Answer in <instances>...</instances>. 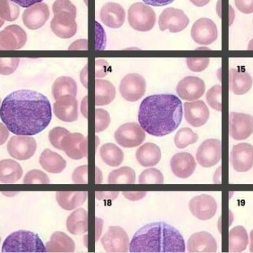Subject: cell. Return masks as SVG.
Returning <instances> with one entry per match:
<instances>
[{"label":"cell","mask_w":253,"mask_h":253,"mask_svg":"<svg viewBox=\"0 0 253 253\" xmlns=\"http://www.w3.org/2000/svg\"><path fill=\"white\" fill-rule=\"evenodd\" d=\"M207 103L210 107L217 112L221 111V86L215 85L211 87L206 95Z\"/></svg>","instance_id":"cell-41"},{"label":"cell","mask_w":253,"mask_h":253,"mask_svg":"<svg viewBox=\"0 0 253 253\" xmlns=\"http://www.w3.org/2000/svg\"><path fill=\"white\" fill-rule=\"evenodd\" d=\"M21 166L11 159L0 161V182L2 183H14L23 176Z\"/></svg>","instance_id":"cell-32"},{"label":"cell","mask_w":253,"mask_h":253,"mask_svg":"<svg viewBox=\"0 0 253 253\" xmlns=\"http://www.w3.org/2000/svg\"><path fill=\"white\" fill-rule=\"evenodd\" d=\"M182 119V102L174 94L149 96L139 107V124L146 132L155 137L171 134L178 128Z\"/></svg>","instance_id":"cell-2"},{"label":"cell","mask_w":253,"mask_h":253,"mask_svg":"<svg viewBox=\"0 0 253 253\" xmlns=\"http://www.w3.org/2000/svg\"><path fill=\"white\" fill-rule=\"evenodd\" d=\"M100 155L105 164L109 167H119L124 159L123 151L113 143H106L100 147Z\"/></svg>","instance_id":"cell-36"},{"label":"cell","mask_w":253,"mask_h":253,"mask_svg":"<svg viewBox=\"0 0 253 253\" xmlns=\"http://www.w3.org/2000/svg\"><path fill=\"white\" fill-rule=\"evenodd\" d=\"M251 75L247 72L230 69L229 71V86L231 91L237 95L247 94L253 86Z\"/></svg>","instance_id":"cell-27"},{"label":"cell","mask_w":253,"mask_h":253,"mask_svg":"<svg viewBox=\"0 0 253 253\" xmlns=\"http://www.w3.org/2000/svg\"><path fill=\"white\" fill-rule=\"evenodd\" d=\"M146 83L144 78L137 73L126 75L121 82L120 92L127 101L136 102L144 96Z\"/></svg>","instance_id":"cell-8"},{"label":"cell","mask_w":253,"mask_h":253,"mask_svg":"<svg viewBox=\"0 0 253 253\" xmlns=\"http://www.w3.org/2000/svg\"><path fill=\"white\" fill-rule=\"evenodd\" d=\"M229 251L231 253H241L247 248L249 243L248 234L245 228L237 226L229 232Z\"/></svg>","instance_id":"cell-35"},{"label":"cell","mask_w":253,"mask_h":253,"mask_svg":"<svg viewBox=\"0 0 253 253\" xmlns=\"http://www.w3.org/2000/svg\"><path fill=\"white\" fill-rule=\"evenodd\" d=\"M68 231L72 235H81L88 231V213L84 209L74 211L66 220Z\"/></svg>","instance_id":"cell-30"},{"label":"cell","mask_w":253,"mask_h":253,"mask_svg":"<svg viewBox=\"0 0 253 253\" xmlns=\"http://www.w3.org/2000/svg\"><path fill=\"white\" fill-rule=\"evenodd\" d=\"M51 22V31L57 37L63 39H69L75 36L78 31L77 14L67 11H59L54 13Z\"/></svg>","instance_id":"cell-12"},{"label":"cell","mask_w":253,"mask_h":253,"mask_svg":"<svg viewBox=\"0 0 253 253\" xmlns=\"http://www.w3.org/2000/svg\"><path fill=\"white\" fill-rule=\"evenodd\" d=\"M137 162L144 167L158 165L161 159V151L158 145L146 143L140 146L136 152Z\"/></svg>","instance_id":"cell-26"},{"label":"cell","mask_w":253,"mask_h":253,"mask_svg":"<svg viewBox=\"0 0 253 253\" xmlns=\"http://www.w3.org/2000/svg\"><path fill=\"white\" fill-rule=\"evenodd\" d=\"M69 130L63 127H55V128L51 129L48 134V138H49L50 143L56 149L60 150V142L63 139V136Z\"/></svg>","instance_id":"cell-45"},{"label":"cell","mask_w":253,"mask_h":253,"mask_svg":"<svg viewBox=\"0 0 253 253\" xmlns=\"http://www.w3.org/2000/svg\"><path fill=\"white\" fill-rule=\"evenodd\" d=\"M53 12L59 11H67L77 14V8L70 0H56L52 7Z\"/></svg>","instance_id":"cell-47"},{"label":"cell","mask_w":253,"mask_h":253,"mask_svg":"<svg viewBox=\"0 0 253 253\" xmlns=\"http://www.w3.org/2000/svg\"><path fill=\"white\" fill-rule=\"evenodd\" d=\"M45 247L48 253H73L75 251V241L63 232L52 234Z\"/></svg>","instance_id":"cell-28"},{"label":"cell","mask_w":253,"mask_h":253,"mask_svg":"<svg viewBox=\"0 0 253 253\" xmlns=\"http://www.w3.org/2000/svg\"><path fill=\"white\" fill-rule=\"evenodd\" d=\"M100 17L105 26L111 29H119L125 23V10L120 4L108 2L102 7Z\"/></svg>","instance_id":"cell-25"},{"label":"cell","mask_w":253,"mask_h":253,"mask_svg":"<svg viewBox=\"0 0 253 253\" xmlns=\"http://www.w3.org/2000/svg\"><path fill=\"white\" fill-rule=\"evenodd\" d=\"M174 144L178 149H184L198 140V135L191 128H180L174 136Z\"/></svg>","instance_id":"cell-38"},{"label":"cell","mask_w":253,"mask_h":253,"mask_svg":"<svg viewBox=\"0 0 253 253\" xmlns=\"http://www.w3.org/2000/svg\"><path fill=\"white\" fill-rule=\"evenodd\" d=\"M111 119L109 112L104 109H97L95 110V132H101L109 127Z\"/></svg>","instance_id":"cell-43"},{"label":"cell","mask_w":253,"mask_h":253,"mask_svg":"<svg viewBox=\"0 0 253 253\" xmlns=\"http://www.w3.org/2000/svg\"><path fill=\"white\" fill-rule=\"evenodd\" d=\"M250 251L253 253V229L250 232Z\"/></svg>","instance_id":"cell-52"},{"label":"cell","mask_w":253,"mask_h":253,"mask_svg":"<svg viewBox=\"0 0 253 253\" xmlns=\"http://www.w3.org/2000/svg\"><path fill=\"white\" fill-rule=\"evenodd\" d=\"M217 250V241L214 237L204 231L194 233L187 241V250L189 253H216Z\"/></svg>","instance_id":"cell-24"},{"label":"cell","mask_w":253,"mask_h":253,"mask_svg":"<svg viewBox=\"0 0 253 253\" xmlns=\"http://www.w3.org/2000/svg\"><path fill=\"white\" fill-rule=\"evenodd\" d=\"M78 85L73 78L70 77H60L54 81L52 85V95L57 100L63 96L71 95L76 97Z\"/></svg>","instance_id":"cell-34"},{"label":"cell","mask_w":253,"mask_h":253,"mask_svg":"<svg viewBox=\"0 0 253 253\" xmlns=\"http://www.w3.org/2000/svg\"><path fill=\"white\" fill-rule=\"evenodd\" d=\"M38 234L28 230H19L10 234L2 244V253H46Z\"/></svg>","instance_id":"cell-4"},{"label":"cell","mask_w":253,"mask_h":253,"mask_svg":"<svg viewBox=\"0 0 253 253\" xmlns=\"http://www.w3.org/2000/svg\"><path fill=\"white\" fill-rule=\"evenodd\" d=\"M88 166H82V167H78L74 171L72 174V180L76 183H87L88 182Z\"/></svg>","instance_id":"cell-46"},{"label":"cell","mask_w":253,"mask_h":253,"mask_svg":"<svg viewBox=\"0 0 253 253\" xmlns=\"http://www.w3.org/2000/svg\"><path fill=\"white\" fill-rule=\"evenodd\" d=\"M193 5L197 7L205 6L211 0H189Z\"/></svg>","instance_id":"cell-51"},{"label":"cell","mask_w":253,"mask_h":253,"mask_svg":"<svg viewBox=\"0 0 253 253\" xmlns=\"http://www.w3.org/2000/svg\"><path fill=\"white\" fill-rule=\"evenodd\" d=\"M130 26L137 32H149L156 23V14L151 7L143 2H136L128 10Z\"/></svg>","instance_id":"cell-5"},{"label":"cell","mask_w":253,"mask_h":253,"mask_svg":"<svg viewBox=\"0 0 253 253\" xmlns=\"http://www.w3.org/2000/svg\"><path fill=\"white\" fill-rule=\"evenodd\" d=\"M184 239L174 226L165 222L148 223L134 233L130 253H184Z\"/></svg>","instance_id":"cell-3"},{"label":"cell","mask_w":253,"mask_h":253,"mask_svg":"<svg viewBox=\"0 0 253 253\" xmlns=\"http://www.w3.org/2000/svg\"><path fill=\"white\" fill-rule=\"evenodd\" d=\"M191 36L193 41L199 45H210L217 40V26L210 19H199L192 26Z\"/></svg>","instance_id":"cell-15"},{"label":"cell","mask_w":253,"mask_h":253,"mask_svg":"<svg viewBox=\"0 0 253 253\" xmlns=\"http://www.w3.org/2000/svg\"><path fill=\"white\" fill-rule=\"evenodd\" d=\"M7 149L14 159L26 161L33 157L36 152V140L30 136H13L7 144Z\"/></svg>","instance_id":"cell-10"},{"label":"cell","mask_w":253,"mask_h":253,"mask_svg":"<svg viewBox=\"0 0 253 253\" xmlns=\"http://www.w3.org/2000/svg\"><path fill=\"white\" fill-rule=\"evenodd\" d=\"M189 24V19L182 10L167 8L163 11L158 20L162 32L169 30L171 33H178L184 30Z\"/></svg>","instance_id":"cell-11"},{"label":"cell","mask_w":253,"mask_h":253,"mask_svg":"<svg viewBox=\"0 0 253 253\" xmlns=\"http://www.w3.org/2000/svg\"><path fill=\"white\" fill-rule=\"evenodd\" d=\"M191 213L201 220H210L217 211V204L211 195H203L194 197L189 203Z\"/></svg>","instance_id":"cell-16"},{"label":"cell","mask_w":253,"mask_h":253,"mask_svg":"<svg viewBox=\"0 0 253 253\" xmlns=\"http://www.w3.org/2000/svg\"><path fill=\"white\" fill-rule=\"evenodd\" d=\"M49 8L44 2H39L25 10L23 22L31 30H37L42 27L49 18Z\"/></svg>","instance_id":"cell-20"},{"label":"cell","mask_w":253,"mask_h":253,"mask_svg":"<svg viewBox=\"0 0 253 253\" xmlns=\"http://www.w3.org/2000/svg\"><path fill=\"white\" fill-rule=\"evenodd\" d=\"M184 117L188 124L193 127L205 125L210 118V110L202 100L185 103Z\"/></svg>","instance_id":"cell-22"},{"label":"cell","mask_w":253,"mask_h":253,"mask_svg":"<svg viewBox=\"0 0 253 253\" xmlns=\"http://www.w3.org/2000/svg\"><path fill=\"white\" fill-rule=\"evenodd\" d=\"M115 139L117 143L123 147H137L144 141L146 132L140 124L126 123L121 126L115 131Z\"/></svg>","instance_id":"cell-6"},{"label":"cell","mask_w":253,"mask_h":253,"mask_svg":"<svg viewBox=\"0 0 253 253\" xmlns=\"http://www.w3.org/2000/svg\"><path fill=\"white\" fill-rule=\"evenodd\" d=\"M40 164L45 171L54 174L61 173L66 167V160L49 149H45L41 154Z\"/></svg>","instance_id":"cell-29"},{"label":"cell","mask_w":253,"mask_h":253,"mask_svg":"<svg viewBox=\"0 0 253 253\" xmlns=\"http://www.w3.org/2000/svg\"><path fill=\"white\" fill-rule=\"evenodd\" d=\"M135 171L130 167H124L111 171L108 182L112 184L116 183H134L135 182Z\"/></svg>","instance_id":"cell-37"},{"label":"cell","mask_w":253,"mask_h":253,"mask_svg":"<svg viewBox=\"0 0 253 253\" xmlns=\"http://www.w3.org/2000/svg\"><path fill=\"white\" fill-rule=\"evenodd\" d=\"M0 117L8 130L17 135L32 136L51 123V103L44 94L22 89L8 94L2 103Z\"/></svg>","instance_id":"cell-1"},{"label":"cell","mask_w":253,"mask_h":253,"mask_svg":"<svg viewBox=\"0 0 253 253\" xmlns=\"http://www.w3.org/2000/svg\"><path fill=\"white\" fill-rule=\"evenodd\" d=\"M196 166L195 158L188 152L176 154L170 161L171 171L179 178L186 179L192 176Z\"/></svg>","instance_id":"cell-23"},{"label":"cell","mask_w":253,"mask_h":253,"mask_svg":"<svg viewBox=\"0 0 253 253\" xmlns=\"http://www.w3.org/2000/svg\"><path fill=\"white\" fill-rule=\"evenodd\" d=\"M11 0H0V16L2 20L14 21L20 14V8Z\"/></svg>","instance_id":"cell-39"},{"label":"cell","mask_w":253,"mask_h":253,"mask_svg":"<svg viewBox=\"0 0 253 253\" xmlns=\"http://www.w3.org/2000/svg\"><path fill=\"white\" fill-rule=\"evenodd\" d=\"M144 3L155 7L166 6L172 3L174 0H142Z\"/></svg>","instance_id":"cell-49"},{"label":"cell","mask_w":253,"mask_h":253,"mask_svg":"<svg viewBox=\"0 0 253 253\" xmlns=\"http://www.w3.org/2000/svg\"><path fill=\"white\" fill-rule=\"evenodd\" d=\"M249 51H253V39L250 41V43L248 45Z\"/></svg>","instance_id":"cell-53"},{"label":"cell","mask_w":253,"mask_h":253,"mask_svg":"<svg viewBox=\"0 0 253 253\" xmlns=\"http://www.w3.org/2000/svg\"><path fill=\"white\" fill-rule=\"evenodd\" d=\"M116 96V90L112 83L106 80L95 81V105L103 106L113 101Z\"/></svg>","instance_id":"cell-33"},{"label":"cell","mask_w":253,"mask_h":253,"mask_svg":"<svg viewBox=\"0 0 253 253\" xmlns=\"http://www.w3.org/2000/svg\"><path fill=\"white\" fill-rule=\"evenodd\" d=\"M229 133L235 140H244L253 133V117L247 114L231 112Z\"/></svg>","instance_id":"cell-14"},{"label":"cell","mask_w":253,"mask_h":253,"mask_svg":"<svg viewBox=\"0 0 253 253\" xmlns=\"http://www.w3.org/2000/svg\"><path fill=\"white\" fill-rule=\"evenodd\" d=\"M204 81L195 76H188L182 79L176 87L177 95L182 100L194 101L201 98L205 93Z\"/></svg>","instance_id":"cell-19"},{"label":"cell","mask_w":253,"mask_h":253,"mask_svg":"<svg viewBox=\"0 0 253 253\" xmlns=\"http://www.w3.org/2000/svg\"><path fill=\"white\" fill-rule=\"evenodd\" d=\"M54 113L60 121L72 123L78 119V103L73 96H63L54 103Z\"/></svg>","instance_id":"cell-21"},{"label":"cell","mask_w":253,"mask_h":253,"mask_svg":"<svg viewBox=\"0 0 253 253\" xmlns=\"http://www.w3.org/2000/svg\"><path fill=\"white\" fill-rule=\"evenodd\" d=\"M100 241L108 253H127L129 249V238L121 226H109Z\"/></svg>","instance_id":"cell-9"},{"label":"cell","mask_w":253,"mask_h":253,"mask_svg":"<svg viewBox=\"0 0 253 253\" xmlns=\"http://www.w3.org/2000/svg\"><path fill=\"white\" fill-rule=\"evenodd\" d=\"M60 150L63 151L71 159H83L88 155V140L81 133L68 131L60 142Z\"/></svg>","instance_id":"cell-7"},{"label":"cell","mask_w":253,"mask_h":253,"mask_svg":"<svg viewBox=\"0 0 253 253\" xmlns=\"http://www.w3.org/2000/svg\"><path fill=\"white\" fill-rule=\"evenodd\" d=\"M27 34L17 25L7 26L0 32V49L19 50L26 45Z\"/></svg>","instance_id":"cell-17"},{"label":"cell","mask_w":253,"mask_h":253,"mask_svg":"<svg viewBox=\"0 0 253 253\" xmlns=\"http://www.w3.org/2000/svg\"><path fill=\"white\" fill-rule=\"evenodd\" d=\"M50 179L45 173L39 169L31 170L27 173L23 179L25 184L32 183H49Z\"/></svg>","instance_id":"cell-42"},{"label":"cell","mask_w":253,"mask_h":253,"mask_svg":"<svg viewBox=\"0 0 253 253\" xmlns=\"http://www.w3.org/2000/svg\"><path fill=\"white\" fill-rule=\"evenodd\" d=\"M210 58H186L188 68L193 72H201L210 64Z\"/></svg>","instance_id":"cell-44"},{"label":"cell","mask_w":253,"mask_h":253,"mask_svg":"<svg viewBox=\"0 0 253 253\" xmlns=\"http://www.w3.org/2000/svg\"><path fill=\"white\" fill-rule=\"evenodd\" d=\"M221 158V142L217 139H208L201 143L196 153L198 164L210 168L218 164Z\"/></svg>","instance_id":"cell-13"},{"label":"cell","mask_w":253,"mask_h":253,"mask_svg":"<svg viewBox=\"0 0 253 253\" xmlns=\"http://www.w3.org/2000/svg\"><path fill=\"white\" fill-rule=\"evenodd\" d=\"M164 181V175L158 169L152 168L144 170L139 177V183L141 184L163 183Z\"/></svg>","instance_id":"cell-40"},{"label":"cell","mask_w":253,"mask_h":253,"mask_svg":"<svg viewBox=\"0 0 253 253\" xmlns=\"http://www.w3.org/2000/svg\"><path fill=\"white\" fill-rule=\"evenodd\" d=\"M235 6L243 14H250L253 12V0H235Z\"/></svg>","instance_id":"cell-48"},{"label":"cell","mask_w":253,"mask_h":253,"mask_svg":"<svg viewBox=\"0 0 253 253\" xmlns=\"http://www.w3.org/2000/svg\"><path fill=\"white\" fill-rule=\"evenodd\" d=\"M11 1L23 8H29L35 4L42 2L43 0H11Z\"/></svg>","instance_id":"cell-50"},{"label":"cell","mask_w":253,"mask_h":253,"mask_svg":"<svg viewBox=\"0 0 253 253\" xmlns=\"http://www.w3.org/2000/svg\"><path fill=\"white\" fill-rule=\"evenodd\" d=\"M87 197V192H57L56 193V199L60 207L69 211L83 205L86 201Z\"/></svg>","instance_id":"cell-31"},{"label":"cell","mask_w":253,"mask_h":253,"mask_svg":"<svg viewBox=\"0 0 253 253\" xmlns=\"http://www.w3.org/2000/svg\"><path fill=\"white\" fill-rule=\"evenodd\" d=\"M230 161L235 171H248L253 167V146L246 143L235 145L231 151Z\"/></svg>","instance_id":"cell-18"}]
</instances>
